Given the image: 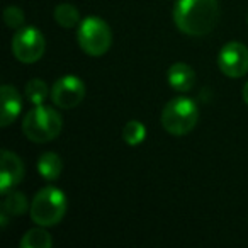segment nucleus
Listing matches in <instances>:
<instances>
[{
    "instance_id": "f257e3e1",
    "label": "nucleus",
    "mask_w": 248,
    "mask_h": 248,
    "mask_svg": "<svg viewBox=\"0 0 248 248\" xmlns=\"http://www.w3.org/2000/svg\"><path fill=\"white\" fill-rule=\"evenodd\" d=\"M219 19L217 0H177L173 7L175 26L187 36H206Z\"/></svg>"
},
{
    "instance_id": "f03ea898",
    "label": "nucleus",
    "mask_w": 248,
    "mask_h": 248,
    "mask_svg": "<svg viewBox=\"0 0 248 248\" xmlns=\"http://www.w3.org/2000/svg\"><path fill=\"white\" fill-rule=\"evenodd\" d=\"M63 128V119L53 107L34 106L24 116L22 133L32 143H49L58 138Z\"/></svg>"
},
{
    "instance_id": "7ed1b4c3",
    "label": "nucleus",
    "mask_w": 248,
    "mask_h": 248,
    "mask_svg": "<svg viewBox=\"0 0 248 248\" xmlns=\"http://www.w3.org/2000/svg\"><path fill=\"white\" fill-rule=\"evenodd\" d=\"M66 209H68V201L63 190L48 186L34 196L29 213H31V219L38 226L48 228L58 224L65 217Z\"/></svg>"
},
{
    "instance_id": "20e7f679",
    "label": "nucleus",
    "mask_w": 248,
    "mask_h": 248,
    "mask_svg": "<svg viewBox=\"0 0 248 248\" xmlns=\"http://www.w3.org/2000/svg\"><path fill=\"white\" fill-rule=\"evenodd\" d=\"M199 121V107L189 97H175L162 110V126L173 136L189 135Z\"/></svg>"
},
{
    "instance_id": "39448f33",
    "label": "nucleus",
    "mask_w": 248,
    "mask_h": 248,
    "mask_svg": "<svg viewBox=\"0 0 248 248\" xmlns=\"http://www.w3.org/2000/svg\"><path fill=\"white\" fill-rule=\"evenodd\" d=\"M77 39L83 53L89 56H102L112 45V32L104 19L89 16L78 24Z\"/></svg>"
},
{
    "instance_id": "423d86ee",
    "label": "nucleus",
    "mask_w": 248,
    "mask_h": 248,
    "mask_svg": "<svg viewBox=\"0 0 248 248\" xmlns=\"http://www.w3.org/2000/svg\"><path fill=\"white\" fill-rule=\"evenodd\" d=\"M46 41L43 32L34 26H24L17 29L12 38V53L21 63L32 65L45 55Z\"/></svg>"
},
{
    "instance_id": "0eeeda50",
    "label": "nucleus",
    "mask_w": 248,
    "mask_h": 248,
    "mask_svg": "<svg viewBox=\"0 0 248 248\" xmlns=\"http://www.w3.org/2000/svg\"><path fill=\"white\" fill-rule=\"evenodd\" d=\"M217 66L230 78H240L248 73V48L240 41H230L217 55Z\"/></svg>"
},
{
    "instance_id": "6e6552de",
    "label": "nucleus",
    "mask_w": 248,
    "mask_h": 248,
    "mask_svg": "<svg viewBox=\"0 0 248 248\" xmlns=\"http://www.w3.org/2000/svg\"><path fill=\"white\" fill-rule=\"evenodd\" d=\"M49 97L60 109H73L85 97V83L75 75H65L55 82Z\"/></svg>"
},
{
    "instance_id": "1a4fd4ad",
    "label": "nucleus",
    "mask_w": 248,
    "mask_h": 248,
    "mask_svg": "<svg viewBox=\"0 0 248 248\" xmlns=\"http://www.w3.org/2000/svg\"><path fill=\"white\" fill-rule=\"evenodd\" d=\"M24 179V165L22 160L14 152L4 150L0 162V194H7Z\"/></svg>"
},
{
    "instance_id": "9d476101",
    "label": "nucleus",
    "mask_w": 248,
    "mask_h": 248,
    "mask_svg": "<svg viewBox=\"0 0 248 248\" xmlns=\"http://www.w3.org/2000/svg\"><path fill=\"white\" fill-rule=\"evenodd\" d=\"M22 110V99L17 89L12 85L2 87V112H0V123L2 128H7L9 124L14 123Z\"/></svg>"
},
{
    "instance_id": "9b49d317",
    "label": "nucleus",
    "mask_w": 248,
    "mask_h": 248,
    "mask_svg": "<svg viewBox=\"0 0 248 248\" xmlns=\"http://www.w3.org/2000/svg\"><path fill=\"white\" fill-rule=\"evenodd\" d=\"M169 85L177 92H189L196 83V72L187 63H173L167 73Z\"/></svg>"
},
{
    "instance_id": "f8f14e48",
    "label": "nucleus",
    "mask_w": 248,
    "mask_h": 248,
    "mask_svg": "<svg viewBox=\"0 0 248 248\" xmlns=\"http://www.w3.org/2000/svg\"><path fill=\"white\" fill-rule=\"evenodd\" d=\"M63 162L56 153L46 152L39 156L38 160V173L46 180V182H53L62 175Z\"/></svg>"
},
{
    "instance_id": "ddd939ff",
    "label": "nucleus",
    "mask_w": 248,
    "mask_h": 248,
    "mask_svg": "<svg viewBox=\"0 0 248 248\" xmlns=\"http://www.w3.org/2000/svg\"><path fill=\"white\" fill-rule=\"evenodd\" d=\"M51 234L46 230H43V226L29 230L21 240V248H51Z\"/></svg>"
},
{
    "instance_id": "4468645a",
    "label": "nucleus",
    "mask_w": 248,
    "mask_h": 248,
    "mask_svg": "<svg viewBox=\"0 0 248 248\" xmlns=\"http://www.w3.org/2000/svg\"><path fill=\"white\" fill-rule=\"evenodd\" d=\"M53 16H55V21L58 22L62 28H65V29L75 28V26L80 22L78 9H77L75 5H72V4H60V5H56Z\"/></svg>"
},
{
    "instance_id": "2eb2a0df",
    "label": "nucleus",
    "mask_w": 248,
    "mask_h": 248,
    "mask_svg": "<svg viewBox=\"0 0 248 248\" xmlns=\"http://www.w3.org/2000/svg\"><path fill=\"white\" fill-rule=\"evenodd\" d=\"M2 211H5L9 216H21L28 211V199L22 192H16V190L7 192L2 204Z\"/></svg>"
},
{
    "instance_id": "dca6fc26",
    "label": "nucleus",
    "mask_w": 248,
    "mask_h": 248,
    "mask_svg": "<svg viewBox=\"0 0 248 248\" xmlns=\"http://www.w3.org/2000/svg\"><path fill=\"white\" fill-rule=\"evenodd\" d=\"M145 138H146L145 124L140 123V121H135V119L126 123V126H124V129H123V140L126 145L138 146L145 141Z\"/></svg>"
},
{
    "instance_id": "f3484780",
    "label": "nucleus",
    "mask_w": 248,
    "mask_h": 248,
    "mask_svg": "<svg viewBox=\"0 0 248 248\" xmlns=\"http://www.w3.org/2000/svg\"><path fill=\"white\" fill-rule=\"evenodd\" d=\"M49 93L51 92L48 90V85L39 78L29 80L28 85H26V97H28L29 102L34 104V106H41V104L48 99Z\"/></svg>"
},
{
    "instance_id": "a211bd4d",
    "label": "nucleus",
    "mask_w": 248,
    "mask_h": 248,
    "mask_svg": "<svg viewBox=\"0 0 248 248\" xmlns=\"http://www.w3.org/2000/svg\"><path fill=\"white\" fill-rule=\"evenodd\" d=\"M4 22L11 29H21L24 24V12L17 5H9L4 11Z\"/></svg>"
},
{
    "instance_id": "6ab92c4d",
    "label": "nucleus",
    "mask_w": 248,
    "mask_h": 248,
    "mask_svg": "<svg viewBox=\"0 0 248 248\" xmlns=\"http://www.w3.org/2000/svg\"><path fill=\"white\" fill-rule=\"evenodd\" d=\"M241 95H243L245 104H247V106H248V82L245 83V87H243V92H241Z\"/></svg>"
}]
</instances>
